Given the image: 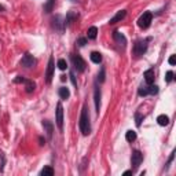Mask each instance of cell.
Segmentation results:
<instances>
[{
  "instance_id": "1",
  "label": "cell",
  "mask_w": 176,
  "mask_h": 176,
  "mask_svg": "<svg viewBox=\"0 0 176 176\" xmlns=\"http://www.w3.org/2000/svg\"><path fill=\"white\" fill-rule=\"evenodd\" d=\"M79 127H80V131H81V133L84 136H87L91 133V123H89V114H88L87 106H83L81 116H80V121H79Z\"/></svg>"
},
{
  "instance_id": "2",
  "label": "cell",
  "mask_w": 176,
  "mask_h": 176,
  "mask_svg": "<svg viewBox=\"0 0 176 176\" xmlns=\"http://www.w3.org/2000/svg\"><path fill=\"white\" fill-rule=\"evenodd\" d=\"M150 39H140L138 40L135 44H133V54H135L136 56H140L143 55V54L147 51V47H149V43Z\"/></svg>"
},
{
  "instance_id": "3",
  "label": "cell",
  "mask_w": 176,
  "mask_h": 176,
  "mask_svg": "<svg viewBox=\"0 0 176 176\" xmlns=\"http://www.w3.org/2000/svg\"><path fill=\"white\" fill-rule=\"evenodd\" d=\"M151 21H153V14L150 11H146V12H143L139 17V20H138V26H139L140 29H147V28L150 26V24H151Z\"/></svg>"
},
{
  "instance_id": "4",
  "label": "cell",
  "mask_w": 176,
  "mask_h": 176,
  "mask_svg": "<svg viewBox=\"0 0 176 176\" xmlns=\"http://www.w3.org/2000/svg\"><path fill=\"white\" fill-rule=\"evenodd\" d=\"M72 61H73V66H74V69L77 70V72L83 73L87 68V63H85V61L81 58V56L79 55H72Z\"/></svg>"
},
{
  "instance_id": "5",
  "label": "cell",
  "mask_w": 176,
  "mask_h": 176,
  "mask_svg": "<svg viewBox=\"0 0 176 176\" xmlns=\"http://www.w3.org/2000/svg\"><path fill=\"white\" fill-rule=\"evenodd\" d=\"M143 161V154L139 150H133L132 151V157H131V164H132V171L139 168V165Z\"/></svg>"
},
{
  "instance_id": "6",
  "label": "cell",
  "mask_w": 176,
  "mask_h": 176,
  "mask_svg": "<svg viewBox=\"0 0 176 176\" xmlns=\"http://www.w3.org/2000/svg\"><path fill=\"white\" fill-rule=\"evenodd\" d=\"M55 121H56V127L59 128V131H62L63 129V107L61 102H58V105H56Z\"/></svg>"
},
{
  "instance_id": "7",
  "label": "cell",
  "mask_w": 176,
  "mask_h": 176,
  "mask_svg": "<svg viewBox=\"0 0 176 176\" xmlns=\"http://www.w3.org/2000/svg\"><path fill=\"white\" fill-rule=\"evenodd\" d=\"M36 65V59L33 58V55L29 52H26L24 56H22L21 59V66H24V68L29 69V68H33V66Z\"/></svg>"
},
{
  "instance_id": "8",
  "label": "cell",
  "mask_w": 176,
  "mask_h": 176,
  "mask_svg": "<svg viewBox=\"0 0 176 176\" xmlns=\"http://www.w3.org/2000/svg\"><path fill=\"white\" fill-rule=\"evenodd\" d=\"M54 69H55V65H54V58L50 56L48 59V66H47V72H46V81L47 84H50L51 80L54 77Z\"/></svg>"
},
{
  "instance_id": "9",
  "label": "cell",
  "mask_w": 176,
  "mask_h": 176,
  "mask_svg": "<svg viewBox=\"0 0 176 176\" xmlns=\"http://www.w3.org/2000/svg\"><path fill=\"white\" fill-rule=\"evenodd\" d=\"M52 26L55 28V30L61 32V33L63 32L66 25H65V21H62V17H61V15H56V17L52 20Z\"/></svg>"
},
{
  "instance_id": "10",
  "label": "cell",
  "mask_w": 176,
  "mask_h": 176,
  "mask_svg": "<svg viewBox=\"0 0 176 176\" xmlns=\"http://www.w3.org/2000/svg\"><path fill=\"white\" fill-rule=\"evenodd\" d=\"M125 15H127V11H125V10H120V11H117V14L114 15L113 18H110V21H109V24H110V25L117 24V22L123 21L124 18H125Z\"/></svg>"
},
{
  "instance_id": "11",
  "label": "cell",
  "mask_w": 176,
  "mask_h": 176,
  "mask_svg": "<svg viewBox=\"0 0 176 176\" xmlns=\"http://www.w3.org/2000/svg\"><path fill=\"white\" fill-rule=\"evenodd\" d=\"M143 77H145L146 84H154V80H156L154 70H153V69L146 70V72H145V74H143Z\"/></svg>"
},
{
  "instance_id": "12",
  "label": "cell",
  "mask_w": 176,
  "mask_h": 176,
  "mask_svg": "<svg viewBox=\"0 0 176 176\" xmlns=\"http://www.w3.org/2000/svg\"><path fill=\"white\" fill-rule=\"evenodd\" d=\"M94 101H95V109H97V113H99V109H101V88L95 87V94H94Z\"/></svg>"
},
{
  "instance_id": "13",
  "label": "cell",
  "mask_w": 176,
  "mask_h": 176,
  "mask_svg": "<svg viewBox=\"0 0 176 176\" xmlns=\"http://www.w3.org/2000/svg\"><path fill=\"white\" fill-rule=\"evenodd\" d=\"M43 127H44V129H46V132H47V136L51 139L52 132H54V124L51 123V121H48V120H44L43 121Z\"/></svg>"
},
{
  "instance_id": "14",
  "label": "cell",
  "mask_w": 176,
  "mask_h": 176,
  "mask_svg": "<svg viewBox=\"0 0 176 176\" xmlns=\"http://www.w3.org/2000/svg\"><path fill=\"white\" fill-rule=\"evenodd\" d=\"M113 39L116 40L117 43L120 44V46H125V44H127V40H125V37H124L123 34H121V33H120V32H118V30H114V32H113Z\"/></svg>"
},
{
  "instance_id": "15",
  "label": "cell",
  "mask_w": 176,
  "mask_h": 176,
  "mask_svg": "<svg viewBox=\"0 0 176 176\" xmlns=\"http://www.w3.org/2000/svg\"><path fill=\"white\" fill-rule=\"evenodd\" d=\"M22 84H25V91H26L28 94H32V92L34 91V88H36V84H34V81H32V80H28V79H25V81L22 83Z\"/></svg>"
},
{
  "instance_id": "16",
  "label": "cell",
  "mask_w": 176,
  "mask_h": 176,
  "mask_svg": "<svg viewBox=\"0 0 176 176\" xmlns=\"http://www.w3.org/2000/svg\"><path fill=\"white\" fill-rule=\"evenodd\" d=\"M157 123H158V125L161 127H165L169 124V117L165 116V114H160L158 117H157Z\"/></svg>"
},
{
  "instance_id": "17",
  "label": "cell",
  "mask_w": 176,
  "mask_h": 176,
  "mask_svg": "<svg viewBox=\"0 0 176 176\" xmlns=\"http://www.w3.org/2000/svg\"><path fill=\"white\" fill-rule=\"evenodd\" d=\"M58 94H59L61 99H69V97H70V91H69L68 87H61Z\"/></svg>"
},
{
  "instance_id": "18",
  "label": "cell",
  "mask_w": 176,
  "mask_h": 176,
  "mask_svg": "<svg viewBox=\"0 0 176 176\" xmlns=\"http://www.w3.org/2000/svg\"><path fill=\"white\" fill-rule=\"evenodd\" d=\"M91 61L94 63H101L102 62V54L98 52V51H94V52H91Z\"/></svg>"
},
{
  "instance_id": "19",
  "label": "cell",
  "mask_w": 176,
  "mask_h": 176,
  "mask_svg": "<svg viewBox=\"0 0 176 176\" xmlns=\"http://www.w3.org/2000/svg\"><path fill=\"white\" fill-rule=\"evenodd\" d=\"M97 36H98V28L97 26H91L88 29V39L95 40L97 39Z\"/></svg>"
},
{
  "instance_id": "20",
  "label": "cell",
  "mask_w": 176,
  "mask_h": 176,
  "mask_svg": "<svg viewBox=\"0 0 176 176\" xmlns=\"http://www.w3.org/2000/svg\"><path fill=\"white\" fill-rule=\"evenodd\" d=\"M54 4H55V0H47V3L44 4V11H46L47 14H50L54 8Z\"/></svg>"
},
{
  "instance_id": "21",
  "label": "cell",
  "mask_w": 176,
  "mask_h": 176,
  "mask_svg": "<svg viewBox=\"0 0 176 176\" xmlns=\"http://www.w3.org/2000/svg\"><path fill=\"white\" fill-rule=\"evenodd\" d=\"M125 139H127V142L132 143L133 140L136 139V132H135V131H127V133H125Z\"/></svg>"
},
{
  "instance_id": "22",
  "label": "cell",
  "mask_w": 176,
  "mask_h": 176,
  "mask_svg": "<svg viewBox=\"0 0 176 176\" xmlns=\"http://www.w3.org/2000/svg\"><path fill=\"white\" fill-rule=\"evenodd\" d=\"M40 175H41V176H46V175L52 176V175H54V169L51 168V166H44V168L40 171Z\"/></svg>"
},
{
  "instance_id": "23",
  "label": "cell",
  "mask_w": 176,
  "mask_h": 176,
  "mask_svg": "<svg viewBox=\"0 0 176 176\" xmlns=\"http://www.w3.org/2000/svg\"><path fill=\"white\" fill-rule=\"evenodd\" d=\"M76 18H77V14H73V12H69L68 17H66V20H65V25H66V26H68V25H70L73 21L76 20Z\"/></svg>"
},
{
  "instance_id": "24",
  "label": "cell",
  "mask_w": 176,
  "mask_h": 176,
  "mask_svg": "<svg viewBox=\"0 0 176 176\" xmlns=\"http://www.w3.org/2000/svg\"><path fill=\"white\" fill-rule=\"evenodd\" d=\"M56 66H58L61 70H66L68 69V62L63 58H61V59H58V62H56Z\"/></svg>"
},
{
  "instance_id": "25",
  "label": "cell",
  "mask_w": 176,
  "mask_h": 176,
  "mask_svg": "<svg viewBox=\"0 0 176 176\" xmlns=\"http://www.w3.org/2000/svg\"><path fill=\"white\" fill-rule=\"evenodd\" d=\"M138 95H139V97H146V95H149L147 85H140L139 89H138Z\"/></svg>"
},
{
  "instance_id": "26",
  "label": "cell",
  "mask_w": 176,
  "mask_h": 176,
  "mask_svg": "<svg viewBox=\"0 0 176 176\" xmlns=\"http://www.w3.org/2000/svg\"><path fill=\"white\" fill-rule=\"evenodd\" d=\"M143 118H145V117H143L142 114L139 113V111H136V113H135V123H136V125H138V127H140V124H142Z\"/></svg>"
},
{
  "instance_id": "27",
  "label": "cell",
  "mask_w": 176,
  "mask_h": 176,
  "mask_svg": "<svg viewBox=\"0 0 176 176\" xmlns=\"http://www.w3.org/2000/svg\"><path fill=\"white\" fill-rule=\"evenodd\" d=\"M98 81L99 83L105 81V68H101V72L98 73Z\"/></svg>"
},
{
  "instance_id": "28",
  "label": "cell",
  "mask_w": 176,
  "mask_h": 176,
  "mask_svg": "<svg viewBox=\"0 0 176 176\" xmlns=\"http://www.w3.org/2000/svg\"><path fill=\"white\" fill-rule=\"evenodd\" d=\"M172 80H174V72H172V70H169V72H166V74H165V81L166 83H171Z\"/></svg>"
},
{
  "instance_id": "29",
  "label": "cell",
  "mask_w": 176,
  "mask_h": 176,
  "mask_svg": "<svg viewBox=\"0 0 176 176\" xmlns=\"http://www.w3.org/2000/svg\"><path fill=\"white\" fill-rule=\"evenodd\" d=\"M85 43H87V39H85V37H80V39L77 40L79 47H84V46H85Z\"/></svg>"
},
{
  "instance_id": "30",
  "label": "cell",
  "mask_w": 176,
  "mask_h": 176,
  "mask_svg": "<svg viewBox=\"0 0 176 176\" xmlns=\"http://www.w3.org/2000/svg\"><path fill=\"white\" fill-rule=\"evenodd\" d=\"M24 81H25V77H22V76H17L14 80V83H17V84H22Z\"/></svg>"
},
{
  "instance_id": "31",
  "label": "cell",
  "mask_w": 176,
  "mask_h": 176,
  "mask_svg": "<svg viewBox=\"0 0 176 176\" xmlns=\"http://www.w3.org/2000/svg\"><path fill=\"white\" fill-rule=\"evenodd\" d=\"M168 62H169V65H175V62H176V58H175V55H172L171 58H169V61H168Z\"/></svg>"
},
{
  "instance_id": "32",
  "label": "cell",
  "mask_w": 176,
  "mask_h": 176,
  "mask_svg": "<svg viewBox=\"0 0 176 176\" xmlns=\"http://www.w3.org/2000/svg\"><path fill=\"white\" fill-rule=\"evenodd\" d=\"M70 80H72V83L74 85H77V83H76V79H74V74H73V73H70Z\"/></svg>"
},
{
  "instance_id": "33",
  "label": "cell",
  "mask_w": 176,
  "mask_h": 176,
  "mask_svg": "<svg viewBox=\"0 0 176 176\" xmlns=\"http://www.w3.org/2000/svg\"><path fill=\"white\" fill-rule=\"evenodd\" d=\"M131 174H132V171H125V172H124V176H127V175H131Z\"/></svg>"
},
{
  "instance_id": "34",
  "label": "cell",
  "mask_w": 176,
  "mask_h": 176,
  "mask_svg": "<svg viewBox=\"0 0 176 176\" xmlns=\"http://www.w3.org/2000/svg\"><path fill=\"white\" fill-rule=\"evenodd\" d=\"M44 143H46V140H43V138H40V145H41V146H43V145H44Z\"/></svg>"
},
{
  "instance_id": "35",
  "label": "cell",
  "mask_w": 176,
  "mask_h": 176,
  "mask_svg": "<svg viewBox=\"0 0 176 176\" xmlns=\"http://www.w3.org/2000/svg\"><path fill=\"white\" fill-rule=\"evenodd\" d=\"M4 10H6V8H4V7H3V6H2V4H0V11H4Z\"/></svg>"
},
{
  "instance_id": "36",
  "label": "cell",
  "mask_w": 176,
  "mask_h": 176,
  "mask_svg": "<svg viewBox=\"0 0 176 176\" xmlns=\"http://www.w3.org/2000/svg\"><path fill=\"white\" fill-rule=\"evenodd\" d=\"M72 2H77V0H72Z\"/></svg>"
}]
</instances>
